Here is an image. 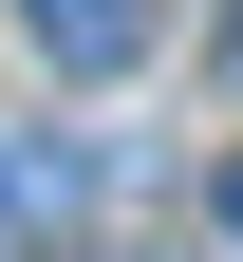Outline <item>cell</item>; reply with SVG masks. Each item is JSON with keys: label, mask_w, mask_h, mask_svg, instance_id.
<instances>
[{"label": "cell", "mask_w": 243, "mask_h": 262, "mask_svg": "<svg viewBox=\"0 0 243 262\" xmlns=\"http://www.w3.org/2000/svg\"><path fill=\"white\" fill-rule=\"evenodd\" d=\"M19 38H38L56 75H131V56L168 38V0H19Z\"/></svg>", "instance_id": "cell-1"}, {"label": "cell", "mask_w": 243, "mask_h": 262, "mask_svg": "<svg viewBox=\"0 0 243 262\" xmlns=\"http://www.w3.org/2000/svg\"><path fill=\"white\" fill-rule=\"evenodd\" d=\"M206 206H225V244H243V150H225V187H206Z\"/></svg>", "instance_id": "cell-2"}]
</instances>
